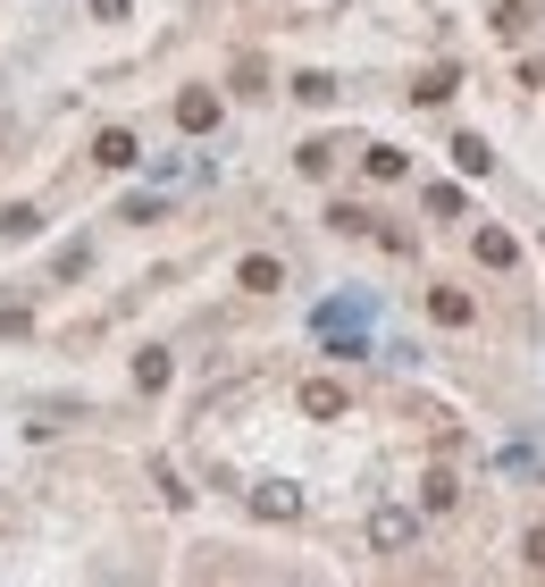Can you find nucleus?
I'll list each match as a JSON object with an SVG mask.
<instances>
[{
    "instance_id": "obj_16",
    "label": "nucleus",
    "mask_w": 545,
    "mask_h": 587,
    "mask_svg": "<svg viewBox=\"0 0 545 587\" xmlns=\"http://www.w3.org/2000/svg\"><path fill=\"white\" fill-rule=\"evenodd\" d=\"M428 218H462V186H428Z\"/></svg>"
},
{
    "instance_id": "obj_10",
    "label": "nucleus",
    "mask_w": 545,
    "mask_h": 587,
    "mask_svg": "<svg viewBox=\"0 0 545 587\" xmlns=\"http://www.w3.org/2000/svg\"><path fill=\"white\" fill-rule=\"evenodd\" d=\"M428 310H437L445 328H470V294H453V285H437V294H428Z\"/></svg>"
},
{
    "instance_id": "obj_5",
    "label": "nucleus",
    "mask_w": 545,
    "mask_h": 587,
    "mask_svg": "<svg viewBox=\"0 0 545 587\" xmlns=\"http://www.w3.org/2000/svg\"><path fill=\"white\" fill-rule=\"evenodd\" d=\"M235 285H244V294H277V285H286V269H277L269 252H252V260L235 269Z\"/></svg>"
},
{
    "instance_id": "obj_8",
    "label": "nucleus",
    "mask_w": 545,
    "mask_h": 587,
    "mask_svg": "<svg viewBox=\"0 0 545 587\" xmlns=\"http://www.w3.org/2000/svg\"><path fill=\"white\" fill-rule=\"evenodd\" d=\"M479 260H486V269H512V260H520V244L504 235V227H479Z\"/></svg>"
},
{
    "instance_id": "obj_18",
    "label": "nucleus",
    "mask_w": 545,
    "mask_h": 587,
    "mask_svg": "<svg viewBox=\"0 0 545 587\" xmlns=\"http://www.w3.org/2000/svg\"><path fill=\"white\" fill-rule=\"evenodd\" d=\"M520 562H529V571H545V528H529V537H520Z\"/></svg>"
},
{
    "instance_id": "obj_6",
    "label": "nucleus",
    "mask_w": 545,
    "mask_h": 587,
    "mask_svg": "<svg viewBox=\"0 0 545 587\" xmlns=\"http://www.w3.org/2000/svg\"><path fill=\"white\" fill-rule=\"evenodd\" d=\"M453 168H462V177H486V168H495V152H486L479 135H453Z\"/></svg>"
},
{
    "instance_id": "obj_1",
    "label": "nucleus",
    "mask_w": 545,
    "mask_h": 587,
    "mask_svg": "<svg viewBox=\"0 0 545 587\" xmlns=\"http://www.w3.org/2000/svg\"><path fill=\"white\" fill-rule=\"evenodd\" d=\"M252 512H260V521H294V512H302V495H294L286 478H260V487H252Z\"/></svg>"
},
{
    "instance_id": "obj_9",
    "label": "nucleus",
    "mask_w": 545,
    "mask_h": 587,
    "mask_svg": "<svg viewBox=\"0 0 545 587\" xmlns=\"http://www.w3.org/2000/svg\"><path fill=\"white\" fill-rule=\"evenodd\" d=\"M453 85H462V67H428V76H419V85H412V101H419V110H428V101H445Z\"/></svg>"
},
{
    "instance_id": "obj_14",
    "label": "nucleus",
    "mask_w": 545,
    "mask_h": 587,
    "mask_svg": "<svg viewBox=\"0 0 545 587\" xmlns=\"http://www.w3.org/2000/svg\"><path fill=\"white\" fill-rule=\"evenodd\" d=\"M168 370H177L168 353H143V361H134V386H168Z\"/></svg>"
},
{
    "instance_id": "obj_3",
    "label": "nucleus",
    "mask_w": 545,
    "mask_h": 587,
    "mask_svg": "<svg viewBox=\"0 0 545 587\" xmlns=\"http://www.w3.org/2000/svg\"><path fill=\"white\" fill-rule=\"evenodd\" d=\"M345 386H336V378H311V386H302V411H311V420H345Z\"/></svg>"
},
{
    "instance_id": "obj_19",
    "label": "nucleus",
    "mask_w": 545,
    "mask_h": 587,
    "mask_svg": "<svg viewBox=\"0 0 545 587\" xmlns=\"http://www.w3.org/2000/svg\"><path fill=\"white\" fill-rule=\"evenodd\" d=\"M93 17H127V0H93Z\"/></svg>"
},
{
    "instance_id": "obj_15",
    "label": "nucleus",
    "mask_w": 545,
    "mask_h": 587,
    "mask_svg": "<svg viewBox=\"0 0 545 587\" xmlns=\"http://www.w3.org/2000/svg\"><path fill=\"white\" fill-rule=\"evenodd\" d=\"M419 503H428V512H445V503H453V470H428V487H419Z\"/></svg>"
},
{
    "instance_id": "obj_12",
    "label": "nucleus",
    "mask_w": 545,
    "mask_h": 587,
    "mask_svg": "<svg viewBox=\"0 0 545 587\" xmlns=\"http://www.w3.org/2000/svg\"><path fill=\"white\" fill-rule=\"evenodd\" d=\"M0 235H42V210H34V202H17V210H0Z\"/></svg>"
},
{
    "instance_id": "obj_7",
    "label": "nucleus",
    "mask_w": 545,
    "mask_h": 587,
    "mask_svg": "<svg viewBox=\"0 0 545 587\" xmlns=\"http://www.w3.org/2000/svg\"><path fill=\"white\" fill-rule=\"evenodd\" d=\"M93 159H101V168H134V135H127V126H109V135L93 143Z\"/></svg>"
},
{
    "instance_id": "obj_2",
    "label": "nucleus",
    "mask_w": 545,
    "mask_h": 587,
    "mask_svg": "<svg viewBox=\"0 0 545 587\" xmlns=\"http://www.w3.org/2000/svg\"><path fill=\"white\" fill-rule=\"evenodd\" d=\"M177 126H185V135H210V126H219V93H202V85L177 93Z\"/></svg>"
},
{
    "instance_id": "obj_4",
    "label": "nucleus",
    "mask_w": 545,
    "mask_h": 587,
    "mask_svg": "<svg viewBox=\"0 0 545 587\" xmlns=\"http://www.w3.org/2000/svg\"><path fill=\"white\" fill-rule=\"evenodd\" d=\"M412 512H378V521H369V546H378V554H403V546H412Z\"/></svg>"
},
{
    "instance_id": "obj_11",
    "label": "nucleus",
    "mask_w": 545,
    "mask_h": 587,
    "mask_svg": "<svg viewBox=\"0 0 545 587\" xmlns=\"http://www.w3.org/2000/svg\"><path fill=\"white\" fill-rule=\"evenodd\" d=\"M495 34L520 42V34H529V0H495Z\"/></svg>"
},
{
    "instance_id": "obj_13",
    "label": "nucleus",
    "mask_w": 545,
    "mask_h": 587,
    "mask_svg": "<svg viewBox=\"0 0 545 587\" xmlns=\"http://www.w3.org/2000/svg\"><path fill=\"white\" fill-rule=\"evenodd\" d=\"M294 93H302V101H336V76H320V67H302V76H294Z\"/></svg>"
},
{
    "instance_id": "obj_17",
    "label": "nucleus",
    "mask_w": 545,
    "mask_h": 587,
    "mask_svg": "<svg viewBox=\"0 0 545 587\" xmlns=\"http://www.w3.org/2000/svg\"><path fill=\"white\" fill-rule=\"evenodd\" d=\"M369 177H378V186H394V177H403V152H386V143H378V152H369Z\"/></svg>"
}]
</instances>
